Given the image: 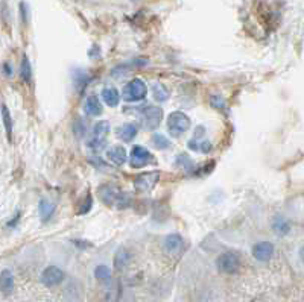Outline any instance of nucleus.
I'll use <instances>...</instances> for the list:
<instances>
[{"label": "nucleus", "instance_id": "f257e3e1", "mask_svg": "<svg viewBox=\"0 0 304 302\" xmlns=\"http://www.w3.org/2000/svg\"><path fill=\"white\" fill-rule=\"evenodd\" d=\"M146 93H147L146 84L141 79L135 78L123 87L122 97L126 102H140V100L146 97Z\"/></svg>", "mask_w": 304, "mask_h": 302}, {"label": "nucleus", "instance_id": "f03ea898", "mask_svg": "<svg viewBox=\"0 0 304 302\" xmlns=\"http://www.w3.org/2000/svg\"><path fill=\"white\" fill-rule=\"evenodd\" d=\"M190 128V119L181 113V111H174L169 117H168V129L171 132L172 137H181L184 135Z\"/></svg>", "mask_w": 304, "mask_h": 302}, {"label": "nucleus", "instance_id": "7ed1b4c3", "mask_svg": "<svg viewBox=\"0 0 304 302\" xmlns=\"http://www.w3.org/2000/svg\"><path fill=\"white\" fill-rule=\"evenodd\" d=\"M110 129H111V126H110V123L107 120L97 122L94 125V128H93L91 138L88 140L87 146L90 149H96V150L102 149L104 144H105V141H107V137L110 135Z\"/></svg>", "mask_w": 304, "mask_h": 302}, {"label": "nucleus", "instance_id": "20e7f679", "mask_svg": "<svg viewBox=\"0 0 304 302\" xmlns=\"http://www.w3.org/2000/svg\"><path fill=\"white\" fill-rule=\"evenodd\" d=\"M216 266L224 273H234L240 267V258L236 252H224L218 257Z\"/></svg>", "mask_w": 304, "mask_h": 302}, {"label": "nucleus", "instance_id": "39448f33", "mask_svg": "<svg viewBox=\"0 0 304 302\" xmlns=\"http://www.w3.org/2000/svg\"><path fill=\"white\" fill-rule=\"evenodd\" d=\"M160 179V173L159 172H146V173H140L135 181H134V187L137 191L140 193H149L152 188L157 185Z\"/></svg>", "mask_w": 304, "mask_h": 302}, {"label": "nucleus", "instance_id": "423d86ee", "mask_svg": "<svg viewBox=\"0 0 304 302\" xmlns=\"http://www.w3.org/2000/svg\"><path fill=\"white\" fill-rule=\"evenodd\" d=\"M99 196L102 199V202L107 205H120L123 204V191L117 190L113 185H104L99 188Z\"/></svg>", "mask_w": 304, "mask_h": 302}, {"label": "nucleus", "instance_id": "0eeeda50", "mask_svg": "<svg viewBox=\"0 0 304 302\" xmlns=\"http://www.w3.org/2000/svg\"><path fill=\"white\" fill-rule=\"evenodd\" d=\"M63 279H64V272L58 266H49L40 275V281L46 287H55V285L61 284Z\"/></svg>", "mask_w": 304, "mask_h": 302}, {"label": "nucleus", "instance_id": "6e6552de", "mask_svg": "<svg viewBox=\"0 0 304 302\" xmlns=\"http://www.w3.org/2000/svg\"><path fill=\"white\" fill-rule=\"evenodd\" d=\"M162 119H163V111H162V108H157V107H146V108L141 111V120H143L144 128H147V129H156V128H159L160 123H162Z\"/></svg>", "mask_w": 304, "mask_h": 302}, {"label": "nucleus", "instance_id": "1a4fd4ad", "mask_svg": "<svg viewBox=\"0 0 304 302\" xmlns=\"http://www.w3.org/2000/svg\"><path fill=\"white\" fill-rule=\"evenodd\" d=\"M131 166L134 169H140L147 166L149 163H152V154L147 149L141 147V146H134L131 150V160H129Z\"/></svg>", "mask_w": 304, "mask_h": 302}, {"label": "nucleus", "instance_id": "9d476101", "mask_svg": "<svg viewBox=\"0 0 304 302\" xmlns=\"http://www.w3.org/2000/svg\"><path fill=\"white\" fill-rule=\"evenodd\" d=\"M274 255V246L269 241H259L252 246V257L257 261H269L271 257Z\"/></svg>", "mask_w": 304, "mask_h": 302}, {"label": "nucleus", "instance_id": "9b49d317", "mask_svg": "<svg viewBox=\"0 0 304 302\" xmlns=\"http://www.w3.org/2000/svg\"><path fill=\"white\" fill-rule=\"evenodd\" d=\"M183 244H184V240L178 234H171L163 240V249L168 254H180Z\"/></svg>", "mask_w": 304, "mask_h": 302}, {"label": "nucleus", "instance_id": "f8f14e48", "mask_svg": "<svg viewBox=\"0 0 304 302\" xmlns=\"http://www.w3.org/2000/svg\"><path fill=\"white\" fill-rule=\"evenodd\" d=\"M107 158L113 164H116V166H123L126 163V160H128V154H126L125 147L114 146V147H111V149L107 150Z\"/></svg>", "mask_w": 304, "mask_h": 302}, {"label": "nucleus", "instance_id": "ddd939ff", "mask_svg": "<svg viewBox=\"0 0 304 302\" xmlns=\"http://www.w3.org/2000/svg\"><path fill=\"white\" fill-rule=\"evenodd\" d=\"M85 113L91 117H97L102 114V104L97 96H88L85 100Z\"/></svg>", "mask_w": 304, "mask_h": 302}, {"label": "nucleus", "instance_id": "4468645a", "mask_svg": "<svg viewBox=\"0 0 304 302\" xmlns=\"http://www.w3.org/2000/svg\"><path fill=\"white\" fill-rule=\"evenodd\" d=\"M100 96H102L104 102H105L108 107H111V108L117 107L119 102H120V94H119V91H117L114 87H105V88L102 90V93H100Z\"/></svg>", "mask_w": 304, "mask_h": 302}, {"label": "nucleus", "instance_id": "2eb2a0df", "mask_svg": "<svg viewBox=\"0 0 304 302\" xmlns=\"http://www.w3.org/2000/svg\"><path fill=\"white\" fill-rule=\"evenodd\" d=\"M0 288H2L4 294H10L14 288V275L11 270L5 269L0 273Z\"/></svg>", "mask_w": 304, "mask_h": 302}, {"label": "nucleus", "instance_id": "dca6fc26", "mask_svg": "<svg viewBox=\"0 0 304 302\" xmlns=\"http://www.w3.org/2000/svg\"><path fill=\"white\" fill-rule=\"evenodd\" d=\"M38 213H40V217L43 220H47L55 213V205L50 202L49 199H41L40 204H38Z\"/></svg>", "mask_w": 304, "mask_h": 302}, {"label": "nucleus", "instance_id": "f3484780", "mask_svg": "<svg viewBox=\"0 0 304 302\" xmlns=\"http://www.w3.org/2000/svg\"><path fill=\"white\" fill-rule=\"evenodd\" d=\"M137 125H134V123H125L122 128H119V138H122L123 141H131V140H134L135 138V135H137Z\"/></svg>", "mask_w": 304, "mask_h": 302}, {"label": "nucleus", "instance_id": "a211bd4d", "mask_svg": "<svg viewBox=\"0 0 304 302\" xmlns=\"http://www.w3.org/2000/svg\"><path fill=\"white\" fill-rule=\"evenodd\" d=\"M272 229H274V232H275L277 235H286V234L289 232V229H290V225H289V222H287L284 217L277 216V217L274 219Z\"/></svg>", "mask_w": 304, "mask_h": 302}, {"label": "nucleus", "instance_id": "6ab92c4d", "mask_svg": "<svg viewBox=\"0 0 304 302\" xmlns=\"http://www.w3.org/2000/svg\"><path fill=\"white\" fill-rule=\"evenodd\" d=\"M152 96H154L157 102H166V100L169 99V91L163 84L157 82V84L152 85Z\"/></svg>", "mask_w": 304, "mask_h": 302}, {"label": "nucleus", "instance_id": "aec40b11", "mask_svg": "<svg viewBox=\"0 0 304 302\" xmlns=\"http://www.w3.org/2000/svg\"><path fill=\"white\" fill-rule=\"evenodd\" d=\"M128 261H129V254H128V250L123 249V247H120V249L117 250V252H116V255H114V266H116V269H117V270L125 269L126 264H128Z\"/></svg>", "mask_w": 304, "mask_h": 302}, {"label": "nucleus", "instance_id": "412c9836", "mask_svg": "<svg viewBox=\"0 0 304 302\" xmlns=\"http://www.w3.org/2000/svg\"><path fill=\"white\" fill-rule=\"evenodd\" d=\"M94 276L100 282H110V279H111V270L105 264H99L94 269Z\"/></svg>", "mask_w": 304, "mask_h": 302}, {"label": "nucleus", "instance_id": "4be33fe9", "mask_svg": "<svg viewBox=\"0 0 304 302\" xmlns=\"http://www.w3.org/2000/svg\"><path fill=\"white\" fill-rule=\"evenodd\" d=\"M150 141L157 149H168L171 146L169 140L163 134H154V135H152V138H150Z\"/></svg>", "mask_w": 304, "mask_h": 302}, {"label": "nucleus", "instance_id": "5701e85b", "mask_svg": "<svg viewBox=\"0 0 304 302\" xmlns=\"http://www.w3.org/2000/svg\"><path fill=\"white\" fill-rule=\"evenodd\" d=\"M189 147L193 149V150H199V152L207 154L209 150H210V143H209V141H198V140L195 138V140L189 141Z\"/></svg>", "mask_w": 304, "mask_h": 302}, {"label": "nucleus", "instance_id": "b1692460", "mask_svg": "<svg viewBox=\"0 0 304 302\" xmlns=\"http://www.w3.org/2000/svg\"><path fill=\"white\" fill-rule=\"evenodd\" d=\"M20 75H22V78H23L26 82L31 79V64H29L28 57H23V61H22V69H20Z\"/></svg>", "mask_w": 304, "mask_h": 302}, {"label": "nucleus", "instance_id": "393cba45", "mask_svg": "<svg viewBox=\"0 0 304 302\" xmlns=\"http://www.w3.org/2000/svg\"><path fill=\"white\" fill-rule=\"evenodd\" d=\"M210 102H212V105H213L216 110H224V108H225V102H224V100H222L219 96H212V97H210Z\"/></svg>", "mask_w": 304, "mask_h": 302}, {"label": "nucleus", "instance_id": "a878e982", "mask_svg": "<svg viewBox=\"0 0 304 302\" xmlns=\"http://www.w3.org/2000/svg\"><path fill=\"white\" fill-rule=\"evenodd\" d=\"M2 113H4V119H5V126H7V131H8V134H11V132H13V126H11V119H10V113H8L7 105H4V107H2Z\"/></svg>", "mask_w": 304, "mask_h": 302}, {"label": "nucleus", "instance_id": "bb28decb", "mask_svg": "<svg viewBox=\"0 0 304 302\" xmlns=\"http://www.w3.org/2000/svg\"><path fill=\"white\" fill-rule=\"evenodd\" d=\"M4 69H5V75H7V76H11V70H10V66H8V64H4Z\"/></svg>", "mask_w": 304, "mask_h": 302}, {"label": "nucleus", "instance_id": "cd10ccee", "mask_svg": "<svg viewBox=\"0 0 304 302\" xmlns=\"http://www.w3.org/2000/svg\"><path fill=\"white\" fill-rule=\"evenodd\" d=\"M299 254H301V260H302V263H304V246L301 247V252H299Z\"/></svg>", "mask_w": 304, "mask_h": 302}]
</instances>
